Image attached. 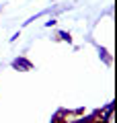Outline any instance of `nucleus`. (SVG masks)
Wrapping results in <instances>:
<instances>
[{"label":"nucleus","instance_id":"obj_3","mask_svg":"<svg viewBox=\"0 0 117 123\" xmlns=\"http://www.w3.org/2000/svg\"><path fill=\"white\" fill-rule=\"evenodd\" d=\"M99 55H101V57H103V60H105V62H107V64H109V62H111V57H109V55H107V51H105V49H101V47H99Z\"/></svg>","mask_w":117,"mask_h":123},{"label":"nucleus","instance_id":"obj_1","mask_svg":"<svg viewBox=\"0 0 117 123\" xmlns=\"http://www.w3.org/2000/svg\"><path fill=\"white\" fill-rule=\"evenodd\" d=\"M13 68L14 70H21V72H29V70H33V64H31L27 57H17V60H13Z\"/></svg>","mask_w":117,"mask_h":123},{"label":"nucleus","instance_id":"obj_2","mask_svg":"<svg viewBox=\"0 0 117 123\" xmlns=\"http://www.w3.org/2000/svg\"><path fill=\"white\" fill-rule=\"evenodd\" d=\"M58 37H60L62 41H68V43L72 41V35H70V33H66V31H60V33H58Z\"/></svg>","mask_w":117,"mask_h":123}]
</instances>
